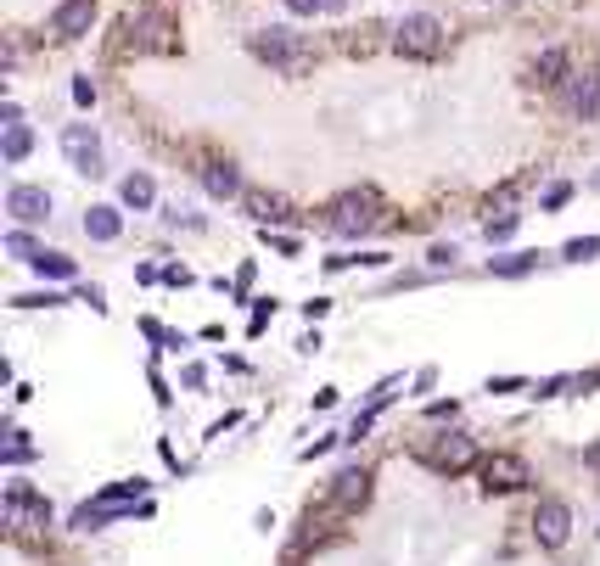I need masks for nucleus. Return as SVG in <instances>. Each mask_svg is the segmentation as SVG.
<instances>
[{
  "label": "nucleus",
  "mask_w": 600,
  "mask_h": 566,
  "mask_svg": "<svg viewBox=\"0 0 600 566\" xmlns=\"http://www.w3.org/2000/svg\"><path fill=\"white\" fill-rule=\"evenodd\" d=\"M247 51H253L258 62H270L275 73H286V79H303V73L315 68V45L303 40V34H292V29H258L253 40H247Z\"/></svg>",
  "instance_id": "1"
},
{
  "label": "nucleus",
  "mask_w": 600,
  "mask_h": 566,
  "mask_svg": "<svg viewBox=\"0 0 600 566\" xmlns=\"http://www.w3.org/2000/svg\"><path fill=\"white\" fill-rule=\"evenodd\" d=\"M376 225H382V197L376 191H343V197H331V208H326L331 236H365Z\"/></svg>",
  "instance_id": "2"
},
{
  "label": "nucleus",
  "mask_w": 600,
  "mask_h": 566,
  "mask_svg": "<svg viewBox=\"0 0 600 566\" xmlns=\"http://www.w3.org/2000/svg\"><path fill=\"white\" fill-rule=\"evenodd\" d=\"M415 460H427L432 471H466L477 466V443L466 432H443L432 443H415Z\"/></svg>",
  "instance_id": "3"
},
{
  "label": "nucleus",
  "mask_w": 600,
  "mask_h": 566,
  "mask_svg": "<svg viewBox=\"0 0 600 566\" xmlns=\"http://www.w3.org/2000/svg\"><path fill=\"white\" fill-rule=\"evenodd\" d=\"M443 40H449V34H443V23L432 12H415V17H404L399 29H393V45H399L404 57H438Z\"/></svg>",
  "instance_id": "4"
},
{
  "label": "nucleus",
  "mask_w": 600,
  "mask_h": 566,
  "mask_svg": "<svg viewBox=\"0 0 600 566\" xmlns=\"http://www.w3.org/2000/svg\"><path fill=\"white\" fill-rule=\"evenodd\" d=\"M477 477H483L488 494H522L533 482V471L522 454H488V460H477Z\"/></svg>",
  "instance_id": "5"
},
{
  "label": "nucleus",
  "mask_w": 600,
  "mask_h": 566,
  "mask_svg": "<svg viewBox=\"0 0 600 566\" xmlns=\"http://www.w3.org/2000/svg\"><path fill=\"white\" fill-rule=\"evenodd\" d=\"M62 157H68L79 174H101V135L90 124H68L62 129Z\"/></svg>",
  "instance_id": "6"
},
{
  "label": "nucleus",
  "mask_w": 600,
  "mask_h": 566,
  "mask_svg": "<svg viewBox=\"0 0 600 566\" xmlns=\"http://www.w3.org/2000/svg\"><path fill=\"white\" fill-rule=\"evenodd\" d=\"M533 538H539L544 550H561L572 538V510L561 499H539V510H533Z\"/></svg>",
  "instance_id": "7"
},
{
  "label": "nucleus",
  "mask_w": 600,
  "mask_h": 566,
  "mask_svg": "<svg viewBox=\"0 0 600 566\" xmlns=\"http://www.w3.org/2000/svg\"><path fill=\"white\" fill-rule=\"evenodd\" d=\"M6 522L12 527H45L51 522V505H45V494H34L29 482H12V488H6Z\"/></svg>",
  "instance_id": "8"
},
{
  "label": "nucleus",
  "mask_w": 600,
  "mask_h": 566,
  "mask_svg": "<svg viewBox=\"0 0 600 566\" xmlns=\"http://www.w3.org/2000/svg\"><path fill=\"white\" fill-rule=\"evenodd\" d=\"M561 101H567L572 118L595 124V118H600V73H572L567 85H561Z\"/></svg>",
  "instance_id": "9"
},
{
  "label": "nucleus",
  "mask_w": 600,
  "mask_h": 566,
  "mask_svg": "<svg viewBox=\"0 0 600 566\" xmlns=\"http://www.w3.org/2000/svg\"><path fill=\"white\" fill-rule=\"evenodd\" d=\"M6 213H12L17 225H45L51 219V191L45 185H12L6 191Z\"/></svg>",
  "instance_id": "10"
},
{
  "label": "nucleus",
  "mask_w": 600,
  "mask_h": 566,
  "mask_svg": "<svg viewBox=\"0 0 600 566\" xmlns=\"http://www.w3.org/2000/svg\"><path fill=\"white\" fill-rule=\"evenodd\" d=\"M90 23H96V0H62L57 12H51V34L57 40H85Z\"/></svg>",
  "instance_id": "11"
},
{
  "label": "nucleus",
  "mask_w": 600,
  "mask_h": 566,
  "mask_svg": "<svg viewBox=\"0 0 600 566\" xmlns=\"http://www.w3.org/2000/svg\"><path fill=\"white\" fill-rule=\"evenodd\" d=\"M365 494H371V471L365 466H348V471L331 477V510H359Z\"/></svg>",
  "instance_id": "12"
},
{
  "label": "nucleus",
  "mask_w": 600,
  "mask_h": 566,
  "mask_svg": "<svg viewBox=\"0 0 600 566\" xmlns=\"http://www.w3.org/2000/svg\"><path fill=\"white\" fill-rule=\"evenodd\" d=\"M124 34H129V45H169V17L163 12H129L124 17Z\"/></svg>",
  "instance_id": "13"
},
{
  "label": "nucleus",
  "mask_w": 600,
  "mask_h": 566,
  "mask_svg": "<svg viewBox=\"0 0 600 566\" xmlns=\"http://www.w3.org/2000/svg\"><path fill=\"white\" fill-rule=\"evenodd\" d=\"M202 191L208 197H219V202H230V197H242V174H236V163H202Z\"/></svg>",
  "instance_id": "14"
},
{
  "label": "nucleus",
  "mask_w": 600,
  "mask_h": 566,
  "mask_svg": "<svg viewBox=\"0 0 600 566\" xmlns=\"http://www.w3.org/2000/svg\"><path fill=\"white\" fill-rule=\"evenodd\" d=\"M247 213H253L258 225H286L292 219V208H286V197H275V191H247Z\"/></svg>",
  "instance_id": "15"
},
{
  "label": "nucleus",
  "mask_w": 600,
  "mask_h": 566,
  "mask_svg": "<svg viewBox=\"0 0 600 566\" xmlns=\"http://www.w3.org/2000/svg\"><path fill=\"white\" fill-rule=\"evenodd\" d=\"M533 79H539V85H567L572 73H567V51H561V45H544L539 57H533Z\"/></svg>",
  "instance_id": "16"
},
{
  "label": "nucleus",
  "mask_w": 600,
  "mask_h": 566,
  "mask_svg": "<svg viewBox=\"0 0 600 566\" xmlns=\"http://www.w3.org/2000/svg\"><path fill=\"white\" fill-rule=\"evenodd\" d=\"M85 236L90 241H118L124 236V213L118 208H90L85 213Z\"/></svg>",
  "instance_id": "17"
},
{
  "label": "nucleus",
  "mask_w": 600,
  "mask_h": 566,
  "mask_svg": "<svg viewBox=\"0 0 600 566\" xmlns=\"http://www.w3.org/2000/svg\"><path fill=\"white\" fill-rule=\"evenodd\" d=\"M118 202H124V208H152V202H158V185H152V174H129L124 185H118Z\"/></svg>",
  "instance_id": "18"
},
{
  "label": "nucleus",
  "mask_w": 600,
  "mask_h": 566,
  "mask_svg": "<svg viewBox=\"0 0 600 566\" xmlns=\"http://www.w3.org/2000/svg\"><path fill=\"white\" fill-rule=\"evenodd\" d=\"M539 264H544V253H505V258H488V275H505V281H516V275H533Z\"/></svg>",
  "instance_id": "19"
},
{
  "label": "nucleus",
  "mask_w": 600,
  "mask_h": 566,
  "mask_svg": "<svg viewBox=\"0 0 600 566\" xmlns=\"http://www.w3.org/2000/svg\"><path fill=\"white\" fill-rule=\"evenodd\" d=\"M34 146V129L29 124H6V141H0V152H6V163H23Z\"/></svg>",
  "instance_id": "20"
},
{
  "label": "nucleus",
  "mask_w": 600,
  "mask_h": 566,
  "mask_svg": "<svg viewBox=\"0 0 600 566\" xmlns=\"http://www.w3.org/2000/svg\"><path fill=\"white\" fill-rule=\"evenodd\" d=\"M29 269H40V275H51V281H73V275H79V264H73L68 253H40Z\"/></svg>",
  "instance_id": "21"
},
{
  "label": "nucleus",
  "mask_w": 600,
  "mask_h": 566,
  "mask_svg": "<svg viewBox=\"0 0 600 566\" xmlns=\"http://www.w3.org/2000/svg\"><path fill=\"white\" fill-rule=\"evenodd\" d=\"M561 258H567V264H589V258H600V236H578V241H567V247H561Z\"/></svg>",
  "instance_id": "22"
},
{
  "label": "nucleus",
  "mask_w": 600,
  "mask_h": 566,
  "mask_svg": "<svg viewBox=\"0 0 600 566\" xmlns=\"http://www.w3.org/2000/svg\"><path fill=\"white\" fill-rule=\"evenodd\" d=\"M6 253H12V258H23V264H34V258L45 253V247H40L34 236H23V230H12V236H6Z\"/></svg>",
  "instance_id": "23"
},
{
  "label": "nucleus",
  "mask_w": 600,
  "mask_h": 566,
  "mask_svg": "<svg viewBox=\"0 0 600 566\" xmlns=\"http://www.w3.org/2000/svg\"><path fill=\"white\" fill-rule=\"evenodd\" d=\"M516 225H522V213H500V219H488V241H511Z\"/></svg>",
  "instance_id": "24"
},
{
  "label": "nucleus",
  "mask_w": 600,
  "mask_h": 566,
  "mask_svg": "<svg viewBox=\"0 0 600 566\" xmlns=\"http://www.w3.org/2000/svg\"><path fill=\"white\" fill-rule=\"evenodd\" d=\"M326 6H337V0H286L292 17H315V12H326Z\"/></svg>",
  "instance_id": "25"
},
{
  "label": "nucleus",
  "mask_w": 600,
  "mask_h": 566,
  "mask_svg": "<svg viewBox=\"0 0 600 566\" xmlns=\"http://www.w3.org/2000/svg\"><path fill=\"white\" fill-rule=\"evenodd\" d=\"M6 460H12V466H23V460H34V443H23V432H17V438L6 443Z\"/></svg>",
  "instance_id": "26"
},
{
  "label": "nucleus",
  "mask_w": 600,
  "mask_h": 566,
  "mask_svg": "<svg viewBox=\"0 0 600 566\" xmlns=\"http://www.w3.org/2000/svg\"><path fill=\"white\" fill-rule=\"evenodd\" d=\"M567 197H572V185H550V191H544V208H561Z\"/></svg>",
  "instance_id": "27"
},
{
  "label": "nucleus",
  "mask_w": 600,
  "mask_h": 566,
  "mask_svg": "<svg viewBox=\"0 0 600 566\" xmlns=\"http://www.w3.org/2000/svg\"><path fill=\"white\" fill-rule=\"evenodd\" d=\"M432 264H438V269H449V264H455V247H443V241H438V247H432Z\"/></svg>",
  "instance_id": "28"
},
{
  "label": "nucleus",
  "mask_w": 600,
  "mask_h": 566,
  "mask_svg": "<svg viewBox=\"0 0 600 566\" xmlns=\"http://www.w3.org/2000/svg\"><path fill=\"white\" fill-rule=\"evenodd\" d=\"M73 101H79V107H90V101H96V85H90V79H79V85H73Z\"/></svg>",
  "instance_id": "29"
},
{
  "label": "nucleus",
  "mask_w": 600,
  "mask_h": 566,
  "mask_svg": "<svg viewBox=\"0 0 600 566\" xmlns=\"http://www.w3.org/2000/svg\"><path fill=\"white\" fill-rule=\"evenodd\" d=\"M595 191H600V174H595Z\"/></svg>",
  "instance_id": "30"
}]
</instances>
